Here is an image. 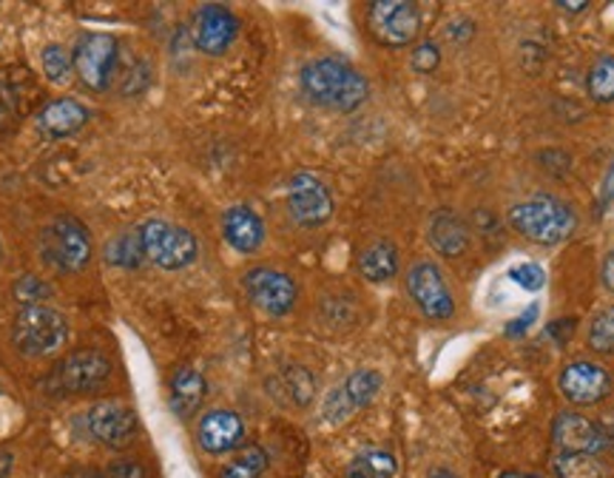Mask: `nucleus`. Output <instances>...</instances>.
I'll return each mask as SVG.
<instances>
[{
    "instance_id": "35",
    "label": "nucleus",
    "mask_w": 614,
    "mask_h": 478,
    "mask_svg": "<svg viewBox=\"0 0 614 478\" xmlns=\"http://www.w3.org/2000/svg\"><path fill=\"white\" fill-rule=\"evenodd\" d=\"M105 473L112 478H149L142 462H137V458H117L105 467Z\"/></svg>"
},
{
    "instance_id": "29",
    "label": "nucleus",
    "mask_w": 614,
    "mask_h": 478,
    "mask_svg": "<svg viewBox=\"0 0 614 478\" xmlns=\"http://www.w3.org/2000/svg\"><path fill=\"white\" fill-rule=\"evenodd\" d=\"M72 72H75V60L72 54L58 43H49L43 49V75L46 80H52L54 86H66L72 80Z\"/></svg>"
},
{
    "instance_id": "18",
    "label": "nucleus",
    "mask_w": 614,
    "mask_h": 478,
    "mask_svg": "<svg viewBox=\"0 0 614 478\" xmlns=\"http://www.w3.org/2000/svg\"><path fill=\"white\" fill-rule=\"evenodd\" d=\"M89 123V109L75 98H54L35 117V128L46 140H66Z\"/></svg>"
},
{
    "instance_id": "20",
    "label": "nucleus",
    "mask_w": 614,
    "mask_h": 478,
    "mask_svg": "<svg viewBox=\"0 0 614 478\" xmlns=\"http://www.w3.org/2000/svg\"><path fill=\"white\" fill-rule=\"evenodd\" d=\"M427 239H429V246L436 248L441 256H447V260L464 256L466 251H469V242H473L464 217L450 209H441L433 214V219H429V228H427Z\"/></svg>"
},
{
    "instance_id": "38",
    "label": "nucleus",
    "mask_w": 614,
    "mask_h": 478,
    "mask_svg": "<svg viewBox=\"0 0 614 478\" xmlns=\"http://www.w3.org/2000/svg\"><path fill=\"white\" fill-rule=\"evenodd\" d=\"M12 467H15V456L9 450L0 448V478H7L12 473Z\"/></svg>"
},
{
    "instance_id": "9",
    "label": "nucleus",
    "mask_w": 614,
    "mask_h": 478,
    "mask_svg": "<svg viewBox=\"0 0 614 478\" xmlns=\"http://www.w3.org/2000/svg\"><path fill=\"white\" fill-rule=\"evenodd\" d=\"M75 72L83 80V86L91 91H105L114 80L120 49L117 38L109 32H86L75 46Z\"/></svg>"
},
{
    "instance_id": "30",
    "label": "nucleus",
    "mask_w": 614,
    "mask_h": 478,
    "mask_svg": "<svg viewBox=\"0 0 614 478\" xmlns=\"http://www.w3.org/2000/svg\"><path fill=\"white\" fill-rule=\"evenodd\" d=\"M589 348L594 353H614V305L603 307L589 325Z\"/></svg>"
},
{
    "instance_id": "5",
    "label": "nucleus",
    "mask_w": 614,
    "mask_h": 478,
    "mask_svg": "<svg viewBox=\"0 0 614 478\" xmlns=\"http://www.w3.org/2000/svg\"><path fill=\"white\" fill-rule=\"evenodd\" d=\"M142 239L146 260L154 262L163 271H183L197 262L200 256V242L188 228L177 223H168L163 217H149L137 225Z\"/></svg>"
},
{
    "instance_id": "2",
    "label": "nucleus",
    "mask_w": 614,
    "mask_h": 478,
    "mask_svg": "<svg viewBox=\"0 0 614 478\" xmlns=\"http://www.w3.org/2000/svg\"><path fill=\"white\" fill-rule=\"evenodd\" d=\"M68 319L58 307L38 302V305H23L12 322V344L26 358H54L66 351Z\"/></svg>"
},
{
    "instance_id": "27",
    "label": "nucleus",
    "mask_w": 614,
    "mask_h": 478,
    "mask_svg": "<svg viewBox=\"0 0 614 478\" xmlns=\"http://www.w3.org/2000/svg\"><path fill=\"white\" fill-rule=\"evenodd\" d=\"M557 478H606V467L600 464L598 456L586 453H561L555 458Z\"/></svg>"
},
{
    "instance_id": "16",
    "label": "nucleus",
    "mask_w": 614,
    "mask_h": 478,
    "mask_svg": "<svg viewBox=\"0 0 614 478\" xmlns=\"http://www.w3.org/2000/svg\"><path fill=\"white\" fill-rule=\"evenodd\" d=\"M552 441L563 453H586V456H598L600 450L609 448L606 430L575 411L557 413L552 422Z\"/></svg>"
},
{
    "instance_id": "26",
    "label": "nucleus",
    "mask_w": 614,
    "mask_h": 478,
    "mask_svg": "<svg viewBox=\"0 0 614 478\" xmlns=\"http://www.w3.org/2000/svg\"><path fill=\"white\" fill-rule=\"evenodd\" d=\"M586 89L594 103H614V54H600L586 75Z\"/></svg>"
},
{
    "instance_id": "37",
    "label": "nucleus",
    "mask_w": 614,
    "mask_h": 478,
    "mask_svg": "<svg viewBox=\"0 0 614 478\" xmlns=\"http://www.w3.org/2000/svg\"><path fill=\"white\" fill-rule=\"evenodd\" d=\"M614 200V165L609 168V177H606V183H603V194H600V205L606 209L609 202Z\"/></svg>"
},
{
    "instance_id": "3",
    "label": "nucleus",
    "mask_w": 614,
    "mask_h": 478,
    "mask_svg": "<svg viewBox=\"0 0 614 478\" xmlns=\"http://www.w3.org/2000/svg\"><path fill=\"white\" fill-rule=\"evenodd\" d=\"M506 219L521 237L538 242V246H561L563 239H569L577 228L575 209L549 194H535L512 205Z\"/></svg>"
},
{
    "instance_id": "1",
    "label": "nucleus",
    "mask_w": 614,
    "mask_h": 478,
    "mask_svg": "<svg viewBox=\"0 0 614 478\" xmlns=\"http://www.w3.org/2000/svg\"><path fill=\"white\" fill-rule=\"evenodd\" d=\"M299 86L313 105L341 114L355 112L371 95L367 77L341 58H316L304 63Z\"/></svg>"
},
{
    "instance_id": "7",
    "label": "nucleus",
    "mask_w": 614,
    "mask_h": 478,
    "mask_svg": "<svg viewBox=\"0 0 614 478\" xmlns=\"http://www.w3.org/2000/svg\"><path fill=\"white\" fill-rule=\"evenodd\" d=\"M408 297L427 319L447 322L455 316V297L450 291L444 271L433 260H415L404 277Z\"/></svg>"
},
{
    "instance_id": "17",
    "label": "nucleus",
    "mask_w": 614,
    "mask_h": 478,
    "mask_svg": "<svg viewBox=\"0 0 614 478\" xmlns=\"http://www.w3.org/2000/svg\"><path fill=\"white\" fill-rule=\"evenodd\" d=\"M245 439V422L239 413L216 407L208 411L197 425V444L205 450L208 456H223L237 450Z\"/></svg>"
},
{
    "instance_id": "4",
    "label": "nucleus",
    "mask_w": 614,
    "mask_h": 478,
    "mask_svg": "<svg viewBox=\"0 0 614 478\" xmlns=\"http://www.w3.org/2000/svg\"><path fill=\"white\" fill-rule=\"evenodd\" d=\"M112 374V358L105 356L100 348H83V351H75L68 353L66 358H60L58 367L46 379V390L58 399L95 397V393L109 388Z\"/></svg>"
},
{
    "instance_id": "24",
    "label": "nucleus",
    "mask_w": 614,
    "mask_h": 478,
    "mask_svg": "<svg viewBox=\"0 0 614 478\" xmlns=\"http://www.w3.org/2000/svg\"><path fill=\"white\" fill-rule=\"evenodd\" d=\"M276 381H279L281 399H288L293 407H308L316 399V379L308 367L288 365L276 376Z\"/></svg>"
},
{
    "instance_id": "21",
    "label": "nucleus",
    "mask_w": 614,
    "mask_h": 478,
    "mask_svg": "<svg viewBox=\"0 0 614 478\" xmlns=\"http://www.w3.org/2000/svg\"><path fill=\"white\" fill-rule=\"evenodd\" d=\"M171 411L174 416L188 422V418L197 416V411L202 407L205 402V393H208V385H205V376L197 370V367H177L174 376H171Z\"/></svg>"
},
{
    "instance_id": "40",
    "label": "nucleus",
    "mask_w": 614,
    "mask_h": 478,
    "mask_svg": "<svg viewBox=\"0 0 614 478\" xmlns=\"http://www.w3.org/2000/svg\"><path fill=\"white\" fill-rule=\"evenodd\" d=\"M427 478H459V476H455L450 467H433V470L427 473Z\"/></svg>"
},
{
    "instance_id": "33",
    "label": "nucleus",
    "mask_w": 614,
    "mask_h": 478,
    "mask_svg": "<svg viewBox=\"0 0 614 478\" xmlns=\"http://www.w3.org/2000/svg\"><path fill=\"white\" fill-rule=\"evenodd\" d=\"M15 297L21 299L23 305H38V302H43V299L49 297V288H46V282H40V279L23 277L21 282L15 285Z\"/></svg>"
},
{
    "instance_id": "31",
    "label": "nucleus",
    "mask_w": 614,
    "mask_h": 478,
    "mask_svg": "<svg viewBox=\"0 0 614 478\" xmlns=\"http://www.w3.org/2000/svg\"><path fill=\"white\" fill-rule=\"evenodd\" d=\"M510 279L524 291H540L547 285V271L538 262H521V265H512Z\"/></svg>"
},
{
    "instance_id": "14",
    "label": "nucleus",
    "mask_w": 614,
    "mask_h": 478,
    "mask_svg": "<svg viewBox=\"0 0 614 478\" xmlns=\"http://www.w3.org/2000/svg\"><path fill=\"white\" fill-rule=\"evenodd\" d=\"M557 388H561L563 399H569L572 404L589 407L609 397L612 390V376L606 374V367L594 365L589 358H577L563 367L557 376Z\"/></svg>"
},
{
    "instance_id": "13",
    "label": "nucleus",
    "mask_w": 614,
    "mask_h": 478,
    "mask_svg": "<svg viewBox=\"0 0 614 478\" xmlns=\"http://www.w3.org/2000/svg\"><path fill=\"white\" fill-rule=\"evenodd\" d=\"M381 374L371 370V367H362V370H353L348 379L341 381L339 388H334L322 402V418L330 422V425H341L348 422L353 413H359L362 407L373 402L381 390Z\"/></svg>"
},
{
    "instance_id": "23",
    "label": "nucleus",
    "mask_w": 614,
    "mask_h": 478,
    "mask_svg": "<svg viewBox=\"0 0 614 478\" xmlns=\"http://www.w3.org/2000/svg\"><path fill=\"white\" fill-rule=\"evenodd\" d=\"M105 262L114 265V268H140L142 262H146L140 231H137V228H126V231L114 234V237L105 242Z\"/></svg>"
},
{
    "instance_id": "36",
    "label": "nucleus",
    "mask_w": 614,
    "mask_h": 478,
    "mask_svg": "<svg viewBox=\"0 0 614 478\" xmlns=\"http://www.w3.org/2000/svg\"><path fill=\"white\" fill-rule=\"evenodd\" d=\"M600 277H603V285H606L609 291L614 293V251H609L606 260H603V274Z\"/></svg>"
},
{
    "instance_id": "8",
    "label": "nucleus",
    "mask_w": 614,
    "mask_h": 478,
    "mask_svg": "<svg viewBox=\"0 0 614 478\" xmlns=\"http://www.w3.org/2000/svg\"><path fill=\"white\" fill-rule=\"evenodd\" d=\"M43 254L54 268L75 274L91 262V234L77 217L60 214L43 231Z\"/></svg>"
},
{
    "instance_id": "22",
    "label": "nucleus",
    "mask_w": 614,
    "mask_h": 478,
    "mask_svg": "<svg viewBox=\"0 0 614 478\" xmlns=\"http://www.w3.org/2000/svg\"><path fill=\"white\" fill-rule=\"evenodd\" d=\"M359 274L362 279L373 285H385L390 279H396L401 268V256H399V248L392 239H373L371 246L362 248V254H359Z\"/></svg>"
},
{
    "instance_id": "19",
    "label": "nucleus",
    "mask_w": 614,
    "mask_h": 478,
    "mask_svg": "<svg viewBox=\"0 0 614 478\" xmlns=\"http://www.w3.org/2000/svg\"><path fill=\"white\" fill-rule=\"evenodd\" d=\"M223 237L237 254H256L265 242V223L251 205H234L223 214Z\"/></svg>"
},
{
    "instance_id": "32",
    "label": "nucleus",
    "mask_w": 614,
    "mask_h": 478,
    "mask_svg": "<svg viewBox=\"0 0 614 478\" xmlns=\"http://www.w3.org/2000/svg\"><path fill=\"white\" fill-rule=\"evenodd\" d=\"M413 68L415 72H422V75H429V72H436L438 63H441V49H438L433 40H427V43H418L413 49Z\"/></svg>"
},
{
    "instance_id": "10",
    "label": "nucleus",
    "mask_w": 614,
    "mask_h": 478,
    "mask_svg": "<svg viewBox=\"0 0 614 478\" xmlns=\"http://www.w3.org/2000/svg\"><path fill=\"white\" fill-rule=\"evenodd\" d=\"M242 288L253 305L267 316H288L297 307L299 285L297 279L279 268L256 265L242 277Z\"/></svg>"
},
{
    "instance_id": "41",
    "label": "nucleus",
    "mask_w": 614,
    "mask_h": 478,
    "mask_svg": "<svg viewBox=\"0 0 614 478\" xmlns=\"http://www.w3.org/2000/svg\"><path fill=\"white\" fill-rule=\"evenodd\" d=\"M498 478H543V476H538V473H524V470H506Z\"/></svg>"
},
{
    "instance_id": "28",
    "label": "nucleus",
    "mask_w": 614,
    "mask_h": 478,
    "mask_svg": "<svg viewBox=\"0 0 614 478\" xmlns=\"http://www.w3.org/2000/svg\"><path fill=\"white\" fill-rule=\"evenodd\" d=\"M267 470V453L253 444V448H245L237 458H230L220 470V478H262V473Z\"/></svg>"
},
{
    "instance_id": "11",
    "label": "nucleus",
    "mask_w": 614,
    "mask_h": 478,
    "mask_svg": "<svg viewBox=\"0 0 614 478\" xmlns=\"http://www.w3.org/2000/svg\"><path fill=\"white\" fill-rule=\"evenodd\" d=\"M367 26L381 46H408L422 32V12L410 0H376L367 7Z\"/></svg>"
},
{
    "instance_id": "25",
    "label": "nucleus",
    "mask_w": 614,
    "mask_h": 478,
    "mask_svg": "<svg viewBox=\"0 0 614 478\" xmlns=\"http://www.w3.org/2000/svg\"><path fill=\"white\" fill-rule=\"evenodd\" d=\"M396 473H399V462L385 448H364L348 464V478H392Z\"/></svg>"
},
{
    "instance_id": "12",
    "label": "nucleus",
    "mask_w": 614,
    "mask_h": 478,
    "mask_svg": "<svg viewBox=\"0 0 614 478\" xmlns=\"http://www.w3.org/2000/svg\"><path fill=\"white\" fill-rule=\"evenodd\" d=\"M288 214L302 228H322L334 217V194L313 172H297L288 183Z\"/></svg>"
},
{
    "instance_id": "34",
    "label": "nucleus",
    "mask_w": 614,
    "mask_h": 478,
    "mask_svg": "<svg viewBox=\"0 0 614 478\" xmlns=\"http://www.w3.org/2000/svg\"><path fill=\"white\" fill-rule=\"evenodd\" d=\"M538 316H540V305L538 302H532V305L526 307L524 314H518L515 319H510L506 322V337L510 339H521V337H526V330L532 328L535 322H538Z\"/></svg>"
},
{
    "instance_id": "15",
    "label": "nucleus",
    "mask_w": 614,
    "mask_h": 478,
    "mask_svg": "<svg viewBox=\"0 0 614 478\" xmlns=\"http://www.w3.org/2000/svg\"><path fill=\"white\" fill-rule=\"evenodd\" d=\"M237 35L239 21L228 7L205 3V7L197 9V15H193V43H197L200 52L220 58V54L228 52Z\"/></svg>"
},
{
    "instance_id": "39",
    "label": "nucleus",
    "mask_w": 614,
    "mask_h": 478,
    "mask_svg": "<svg viewBox=\"0 0 614 478\" xmlns=\"http://www.w3.org/2000/svg\"><path fill=\"white\" fill-rule=\"evenodd\" d=\"M557 7L566 9V12H584V9H589V3H586V0H580V3H569V0H561Z\"/></svg>"
},
{
    "instance_id": "6",
    "label": "nucleus",
    "mask_w": 614,
    "mask_h": 478,
    "mask_svg": "<svg viewBox=\"0 0 614 478\" xmlns=\"http://www.w3.org/2000/svg\"><path fill=\"white\" fill-rule=\"evenodd\" d=\"M77 422L83 425V439L97 441V444L112 450L128 448L140 430V422H137L131 404L120 402V399L95 402Z\"/></svg>"
}]
</instances>
